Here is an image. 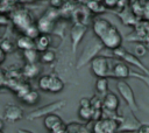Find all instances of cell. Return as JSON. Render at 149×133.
I'll list each match as a JSON object with an SVG mask.
<instances>
[{
    "instance_id": "cell-1",
    "label": "cell",
    "mask_w": 149,
    "mask_h": 133,
    "mask_svg": "<svg viewBox=\"0 0 149 133\" xmlns=\"http://www.w3.org/2000/svg\"><path fill=\"white\" fill-rule=\"evenodd\" d=\"M104 49V46L101 44V42L97 38V40H92L90 41L85 48L83 49L80 56L78 57L77 60V63H76V68L77 69H80L87 64H90V62L98 55H100V52L102 51Z\"/></svg>"
},
{
    "instance_id": "cell-2",
    "label": "cell",
    "mask_w": 149,
    "mask_h": 133,
    "mask_svg": "<svg viewBox=\"0 0 149 133\" xmlns=\"http://www.w3.org/2000/svg\"><path fill=\"white\" fill-rule=\"evenodd\" d=\"M98 40L101 42L104 48H106L108 50H114V49L121 47L123 38H122V35L120 34V32L118 30V28L114 24H111Z\"/></svg>"
},
{
    "instance_id": "cell-3",
    "label": "cell",
    "mask_w": 149,
    "mask_h": 133,
    "mask_svg": "<svg viewBox=\"0 0 149 133\" xmlns=\"http://www.w3.org/2000/svg\"><path fill=\"white\" fill-rule=\"evenodd\" d=\"M116 89H118L120 96L122 97V99L126 102V104L129 107V110H132L133 112H139L140 108L137 106V103H136V99H135V94H134V91L130 88V85L126 80L120 79L116 83Z\"/></svg>"
},
{
    "instance_id": "cell-4",
    "label": "cell",
    "mask_w": 149,
    "mask_h": 133,
    "mask_svg": "<svg viewBox=\"0 0 149 133\" xmlns=\"http://www.w3.org/2000/svg\"><path fill=\"white\" fill-rule=\"evenodd\" d=\"M90 64H91L92 74L95 77H109L111 66H109L108 57L98 55L90 62Z\"/></svg>"
},
{
    "instance_id": "cell-5",
    "label": "cell",
    "mask_w": 149,
    "mask_h": 133,
    "mask_svg": "<svg viewBox=\"0 0 149 133\" xmlns=\"http://www.w3.org/2000/svg\"><path fill=\"white\" fill-rule=\"evenodd\" d=\"M65 106V100L64 99H61V100H56V102H52L50 104H47V105H43L36 110H34L33 112L29 113L28 116V119H37V118H41V117H45L50 113H56L58 110L63 108Z\"/></svg>"
},
{
    "instance_id": "cell-6",
    "label": "cell",
    "mask_w": 149,
    "mask_h": 133,
    "mask_svg": "<svg viewBox=\"0 0 149 133\" xmlns=\"http://www.w3.org/2000/svg\"><path fill=\"white\" fill-rule=\"evenodd\" d=\"M87 32V26L86 24H81V23H74L70 30V38H71V49H72V54L76 55L77 49L81 42V40L84 38L85 34Z\"/></svg>"
},
{
    "instance_id": "cell-7",
    "label": "cell",
    "mask_w": 149,
    "mask_h": 133,
    "mask_svg": "<svg viewBox=\"0 0 149 133\" xmlns=\"http://www.w3.org/2000/svg\"><path fill=\"white\" fill-rule=\"evenodd\" d=\"M141 123L135 117L134 112L129 110L123 116H121L120 123H119V132L120 131H136Z\"/></svg>"
},
{
    "instance_id": "cell-8",
    "label": "cell",
    "mask_w": 149,
    "mask_h": 133,
    "mask_svg": "<svg viewBox=\"0 0 149 133\" xmlns=\"http://www.w3.org/2000/svg\"><path fill=\"white\" fill-rule=\"evenodd\" d=\"M130 75V65L127 64L123 61H119L116 62L112 68H111V74L109 76L113 78H118V79H126L128 78Z\"/></svg>"
},
{
    "instance_id": "cell-9",
    "label": "cell",
    "mask_w": 149,
    "mask_h": 133,
    "mask_svg": "<svg viewBox=\"0 0 149 133\" xmlns=\"http://www.w3.org/2000/svg\"><path fill=\"white\" fill-rule=\"evenodd\" d=\"M3 117L8 121H17L23 118V110L17 105L8 104L3 110Z\"/></svg>"
},
{
    "instance_id": "cell-10",
    "label": "cell",
    "mask_w": 149,
    "mask_h": 133,
    "mask_svg": "<svg viewBox=\"0 0 149 133\" xmlns=\"http://www.w3.org/2000/svg\"><path fill=\"white\" fill-rule=\"evenodd\" d=\"M120 105V100L119 97L114 93V92H107L104 97H102V108L104 110H108V111H118Z\"/></svg>"
},
{
    "instance_id": "cell-11",
    "label": "cell",
    "mask_w": 149,
    "mask_h": 133,
    "mask_svg": "<svg viewBox=\"0 0 149 133\" xmlns=\"http://www.w3.org/2000/svg\"><path fill=\"white\" fill-rule=\"evenodd\" d=\"M34 42H35V49L41 52V51H44L47 49H49L50 44H51V37L49 34H44V33H40L35 38H34Z\"/></svg>"
},
{
    "instance_id": "cell-12",
    "label": "cell",
    "mask_w": 149,
    "mask_h": 133,
    "mask_svg": "<svg viewBox=\"0 0 149 133\" xmlns=\"http://www.w3.org/2000/svg\"><path fill=\"white\" fill-rule=\"evenodd\" d=\"M119 120L114 118H101L100 125L104 133H118L119 132Z\"/></svg>"
},
{
    "instance_id": "cell-13",
    "label": "cell",
    "mask_w": 149,
    "mask_h": 133,
    "mask_svg": "<svg viewBox=\"0 0 149 133\" xmlns=\"http://www.w3.org/2000/svg\"><path fill=\"white\" fill-rule=\"evenodd\" d=\"M118 15H119V18L121 19V21L123 22V24H126V26H136L137 24V22L140 21L134 14H133V12L130 10V7L128 6L127 8H125V9H122V10H120L119 13H118Z\"/></svg>"
},
{
    "instance_id": "cell-14",
    "label": "cell",
    "mask_w": 149,
    "mask_h": 133,
    "mask_svg": "<svg viewBox=\"0 0 149 133\" xmlns=\"http://www.w3.org/2000/svg\"><path fill=\"white\" fill-rule=\"evenodd\" d=\"M111 24H112V23H111L108 20L104 19V18H95V19L93 20V23H92V29H93V33H94V35L97 36V38H99V37L102 35V33H104Z\"/></svg>"
},
{
    "instance_id": "cell-15",
    "label": "cell",
    "mask_w": 149,
    "mask_h": 133,
    "mask_svg": "<svg viewBox=\"0 0 149 133\" xmlns=\"http://www.w3.org/2000/svg\"><path fill=\"white\" fill-rule=\"evenodd\" d=\"M54 20L55 18L49 15V14H44L40 20H38V23L36 24L40 33H44V34H48L51 32L52 29V26H54Z\"/></svg>"
},
{
    "instance_id": "cell-16",
    "label": "cell",
    "mask_w": 149,
    "mask_h": 133,
    "mask_svg": "<svg viewBox=\"0 0 149 133\" xmlns=\"http://www.w3.org/2000/svg\"><path fill=\"white\" fill-rule=\"evenodd\" d=\"M63 123L62 118L56 114V113H50L48 116L44 117V120H43V124H44V127L48 130V131H52L56 126L61 125Z\"/></svg>"
},
{
    "instance_id": "cell-17",
    "label": "cell",
    "mask_w": 149,
    "mask_h": 133,
    "mask_svg": "<svg viewBox=\"0 0 149 133\" xmlns=\"http://www.w3.org/2000/svg\"><path fill=\"white\" fill-rule=\"evenodd\" d=\"M64 89V82L55 74H51L50 77V84H49V90L48 92L51 93H58Z\"/></svg>"
},
{
    "instance_id": "cell-18",
    "label": "cell",
    "mask_w": 149,
    "mask_h": 133,
    "mask_svg": "<svg viewBox=\"0 0 149 133\" xmlns=\"http://www.w3.org/2000/svg\"><path fill=\"white\" fill-rule=\"evenodd\" d=\"M40 74V68L36 63H26L22 68V75L27 78H35Z\"/></svg>"
},
{
    "instance_id": "cell-19",
    "label": "cell",
    "mask_w": 149,
    "mask_h": 133,
    "mask_svg": "<svg viewBox=\"0 0 149 133\" xmlns=\"http://www.w3.org/2000/svg\"><path fill=\"white\" fill-rule=\"evenodd\" d=\"M16 47L21 50H27V49H33L35 48V42L34 38L27 36V35H22L17 38L16 41Z\"/></svg>"
},
{
    "instance_id": "cell-20",
    "label": "cell",
    "mask_w": 149,
    "mask_h": 133,
    "mask_svg": "<svg viewBox=\"0 0 149 133\" xmlns=\"http://www.w3.org/2000/svg\"><path fill=\"white\" fill-rule=\"evenodd\" d=\"M21 100H22L24 104L29 105V106L36 105V104L38 103V100H40V94H38L37 91L30 89L28 92H26V93L21 97Z\"/></svg>"
},
{
    "instance_id": "cell-21",
    "label": "cell",
    "mask_w": 149,
    "mask_h": 133,
    "mask_svg": "<svg viewBox=\"0 0 149 133\" xmlns=\"http://www.w3.org/2000/svg\"><path fill=\"white\" fill-rule=\"evenodd\" d=\"M95 90L102 98L108 92V79L107 77H98L95 80Z\"/></svg>"
},
{
    "instance_id": "cell-22",
    "label": "cell",
    "mask_w": 149,
    "mask_h": 133,
    "mask_svg": "<svg viewBox=\"0 0 149 133\" xmlns=\"http://www.w3.org/2000/svg\"><path fill=\"white\" fill-rule=\"evenodd\" d=\"M144 2H146V0H133V1L129 4L130 10L133 12V14H134L139 20H141Z\"/></svg>"
},
{
    "instance_id": "cell-23",
    "label": "cell",
    "mask_w": 149,
    "mask_h": 133,
    "mask_svg": "<svg viewBox=\"0 0 149 133\" xmlns=\"http://www.w3.org/2000/svg\"><path fill=\"white\" fill-rule=\"evenodd\" d=\"M85 6H86V8L91 13H94V14H100V13H104L106 10V8L104 7V5L101 2H98V1L87 0L86 4H85Z\"/></svg>"
},
{
    "instance_id": "cell-24",
    "label": "cell",
    "mask_w": 149,
    "mask_h": 133,
    "mask_svg": "<svg viewBox=\"0 0 149 133\" xmlns=\"http://www.w3.org/2000/svg\"><path fill=\"white\" fill-rule=\"evenodd\" d=\"M23 57L26 60V63H36L40 58V52L35 48L27 49V50H23Z\"/></svg>"
},
{
    "instance_id": "cell-25",
    "label": "cell",
    "mask_w": 149,
    "mask_h": 133,
    "mask_svg": "<svg viewBox=\"0 0 149 133\" xmlns=\"http://www.w3.org/2000/svg\"><path fill=\"white\" fill-rule=\"evenodd\" d=\"M38 60L44 64H50L56 60V54H55L54 50L47 49V50L40 52V58Z\"/></svg>"
},
{
    "instance_id": "cell-26",
    "label": "cell",
    "mask_w": 149,
    "mask_h": 133,
    "mask_svg": "<svg viewBox=\"0 0 149 133\" xmlns=\"http://www.w3.org/2000/svg\"><path fill=\"white\" fill-rule=\"evenodd\" d=\"M50 77H51V74H50V75H43V76L40 77V79H38V88H40L42 91L48 92V90H49V84H50Z\"/></svg>"
},
{
    "instance_id": "cell-27",
    "label": "cell",
    "mask_w": 149,
    "mask_h": 133,
    "mask_svg": "<svg viewBox=\"0 0 149 133\" xmlns=\"http://www.w3.org/2000/svg\"><path fill=\"white\" fill-rule=\"evenodd\" d=\"M78 116L81 120L90 121L92 117V108L91 107H79L78 110Z\"/></svg>"
},
{
    "instance_id": "cell-28",
    "label": "cell",
    "mask_w": 149,
    "mask_h": 133,
    "mask_svg": "<svg viewBox=\"0 0 149 133\" xmlns=\"http://www.w3.org/2000/svg\"><path fill=\"white\" fill-rule=\"evenodd\" d=\"M129 77H134V78H137V79H141L148 88H149V75H146L141 71H132L130 70V75Z\"/></svg>"
},
{
    "instance_id": "cell-29",
    "label": "cell",
    "mask_w": 149,
    "mask_h": 133,
    "mask_svg": "<svg viewBox=\"0 0 149 133\" xmlns=\"http://www.w3.org/2000/svg\"><path fill=\"white\" fill-rule=\"evenodd\" d=\"M147 52H148V48H147L144 44L139 43V44H136V46H135V49H134V55H135L136 57L141 58V57L146 56V55H147Z\"/></svg>"
},
{
    "instance_id": "cell-30",
    "label": "cell",
    "mask_w": 149,
    "mask_h": 133,
    "mask_svg": "<svg viewBox=\"0 0 149 133\" xmlns=\"http://www.w3.org/2000/svg\"><path fill=\"white\" fill-rule=\"evenodd\" d=\"M91 108H102V98L100 96H93L90 98Z\"/></svg>"
},
{
    "instance_id": "cell-31",
    "label": "cell",
    "mask_w": 149,
    "mask_h": 133,
    "mask_svg": "<svg viewBox=\"0 0 149 133\" xmlns=\"http://www.w3.org/2000/svg\"><path fill=\"white\" fill-rule=\"evenodd\" d=\"M0 48H1L6 54H8V52H12V51L14 50V43H13L12 41H9V40H3V41L1 42V44H0Z\"/></svg>"
},
{
    "instance_id": "cell-32",
    "label": "cell",
    "mask_w": 149,
    "mask_h": 133,
    "mask_svg": "<svg viewBox=\"0 0 149 133\" xmlns=\"http://www.w3.org/2000/svg\"><path fill=\"white\" fill-rule=\"evenodd\" d=\"M141 20L149 22V0H146L144 6H143V12H142V16Z\"/></svg>"
},
{
    "instance_id": "cell-33",
    "label": "cell",
    "mask_w": 149,
    "mask_h": 133,
    "mask_svg": "<svg viewBox=\"0 0 149 133\" xmlns=\"http://www.w3.org/2000/svg\"><path fill=\"white\" fill-rule=\"evenodd\" d=\"M101 4L106 9H114L116 7L118 0H101Z\"/></svg>"
},
{
    "instance_id": "cell-34",
    "label": "cell",
    "mask_w": 149,
    "mask_h": 133,
    "mask_svg": "<svg viewBox=\"0 0 149 133\" xmlns=\"http://www.w3.org/2000/svg\"><path fill=\"white\" fill-rule=\"evenodd\" d=\"M129 4H130V0H118V4H116V7L115 8H118L119 12H120V10L127 8L129 6Z\"/></svg>"
},
{
    "instance_id": "cell-35",
    "label": "cell",
    "mask_w": 149,
    "mask_h": 133,
    "mask_svg": "<svg viewBox=\"0 0 149 133\" xmlns=\"http://www.w3.org/2000/svg\"><path fill=\"white\" fill-rule=\"evenodd\" d=\"M51 133H68V131H66V125L64 124V123H62L61 125H58V126H56L52 131H50Z\"/></svg>"
},
{
    "instance_id": "cell-36",
    "label": "cell",
    "mask_w": 149,
    "mask_h": 133,
    "mask_svg": "<svg viewBox=\"0 0 149 133\" xmlns=\"http://www.w3.org/2000/svg\"><path fill=\"white\" fill-rule=\"evenodd\" d=\"M49 4H50V6H51L52 8L58 9V8L63 7V5H64V0H49Z\"/></svg>"
},
{
    "instance_id": "cell-37",
    "label": "cell",
    "mask_w": 149,
    "mask_h": 133,
    "mask_svg": "<svg viewBox=\"0 0 149 133\" xmlns=\"http://www.w3.org/2000/svg\"><path fill=\"white\" fill-rule=\"evenodd\" d=\"M79 107H91V103H90V98L83 97L79 99Z\"/></svg>"
},
{
    "instance_id": "cell-38",
    "label": "cell",
    "mask_w": 149,
    "mask_h": 133,
    "mask_svg": "<svg viewBox=\"0 0 149 133\" xmlns=\"http://www.w3.org/2000/svg\"><path fill=\"white\" fill-rule=\"evenodd\" d=\"M136 133H149V125L148 124H141L139 128L136 130Z\"/></svg>"
},
{
    "instance_id": "cell-39",
    "label": "cell",
    "mask_w": 149,
    "mask_h": 133,
    "mask_svg": "<svg viewBox=\"0 0 149 133\" xmlns=\"http://www.w3.org/2000/svg\"><path fill=\"white\" fill-rule=\"evenodd\" d=\"M5 60H6V52L0 48V64H2L5 62Z\"/></svg>"
},
{
    "instance_id": "cell-40",
    "label": "cell",
    "mask_w": 149,
    "mask_h": 133,
    "mask_svg": "<svg viewBox=\"0 0 149 133\" xmlns=\"http://www.w3.org/2000/svg\"><path fill=\"white\" fill-rule=\"evenodd\" d=\"M3 127H5V121H3V119L0 118V132H2Z\"/></svg>"
},
{
    "instance_id": "cell-41",
    "label": "cell",
    "mask_w": 149,
    "mask_h": 133,
    "mask_svg": "<svg viewBox=\"0 0 149 133\" xmlns=\"http://www.w3.org/2000/svg\"><path fill=\"white\" fill-rule=\"evenodd\" d=\"M17 133H33V132L28 130H17Z\"/></svg>"
},
{
    "instance_id": "cell-42",
    "label": "cell",
    "mask_w": 149,
    "mask_h": 133,
    "mask_svg": "<svg viewBox=\"0 0 149 133\" xmlns=\"http://www.w3.org/2000/svg\"><path fill=\"white\" fill-rule=\"evenodd\" d=\"M118 133H136V131H120Z\"/></svg>"
},
{
    "instance_id": "cell-43",
    "label": "cell",
    "mask_w": 149,
    "mask_h": 133,
    "mask_svg": "<svg viewBox=\"0 0 149 133\" xmlns=\"http://www.w3.org/2000/svg\"><path fill=\"white\" fill-rule=\"evenodd\" d=\"M78 1H79V2H81V4H86V1H87V0H78Z\"/></svg>"
},
{
    "instance_id": "cell-44",
    "label": "cell",
    "mask_w": 149,
    "mask_h": 133,
    "mask_svg": "<svg viewBox=\"0 0 149 133\" xmlns=\"http://www.w3.org/2000/svg\"><path fill=\"white\" fill-rule=\"evenodd\" d=\"M92 1H98V2H101V0H92Z\"/></svg>"
},
{
    "instance_id": "cell-45",
    "label": "cell",
    "mask_w": 149,
    "mask_h": 133,
    "mask_svg": "<svg viewBox=\"0 0 149 133\" xmlns=\"http://www.w3.org/2000/svg\"><path fill=\"white\" fill-rule=\"evenodd\" d=\"M148 51H149V48H148Z\"/></svg>"
},
{
    "instance_id": "cell-46",
    "label": "cell",
    "mask_w": 149,
    "mask_h": 133,
    "mask_svg": "<svg viewBox=\"0 0 149 133\" xmlns=\"http://www.w3.org/2000/svg\"><path fill=\"white\" fill-rule=\"evenodd\" d=\"M0 133H2V132H0Z\"/></svg>"
}]
</instances>
